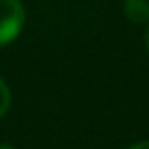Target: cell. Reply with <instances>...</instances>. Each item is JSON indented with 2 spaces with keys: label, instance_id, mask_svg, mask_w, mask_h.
Returning <instances> with one entry per match:
<instances>
[{
  "label": "cell",
  "instance_id": "1",
  "mask_svg": "<svg viewBox=\"0 0 149 149\" xmlns=\"http://www.w3.org/2000/svg\"><path fill=\"white\" fill-rule=\"evenodd\" d=\"M24 26V7L19 0H0V45L13 41Z\"/></svg>",
  "mask_w": 149,
  "mask_h": 149
},
{
  "label": "cell",
  "instance_id": "2",
  "mask_svg": "<svg viewBox=\"0 0 149 149\" xmlns=\"http://www.w3.org/2000/svg\"><path fill=\"white\" fill-rule=\"evenodd\" d=\"M127 19L136 24H149V2L147 0H125L123 4Z\"/></svg>",
  "mask_w": 149,
  "mask_h": 149
},
{
  "label": "cell",
  "instance_id": "3",
  "mask_svg": "<svg viewBox=\"0 0 149 149\" xmlns=\"http://www.w3.org/2000/svg\"><path fill=\"white\" fill-rule=\"evenodd\" d=\"M9 104H11V91H9L7 82L0 78V117L9 110Z\"/></svg>",
  "mask_w": 149,
  "mask_h": 149
},
{
  "label": "cell",
  "instance_id": "4",
  "mask_svg": "<svg viewBox=\"0 0 149 149\" xmlns=\"http://www.w3.org/2000/svg\"><path fill=\"white\" fill-rule=\"evenodd\" d=\"M130 149H149V141H145V143H138V145L130 147Z\"/></svg>",
  "mask_w": 149,
  "mask_h": 149
},
{
  "label": "cell",
  "instance_id": "5",
  "mask_svg": "<svg viewBox=\"0 0 149 149\" xmlns=\"http://www.w3.org/2000/svg\"><path fill=\"white\" fill-rule=\"evenodd\" d=\"M145 45H147V52H149V24H147V30H145Z\"/></svg>",
  "mask_w": 149,
  "mask_h": 149
},
{
  "label": "cell",
  "instance_id": "6",
  "mask_svg": "<svg viewBox=\"0 0 149 149\" xmlns=\"http://www.w3.org/2000/svg\"><path fill=\"white\" fill-rule=\"evenodd\" d=\"M0 149H13V147H9V145H0Z\"/></svg>",
  "mask_w": 149,
  "mask_h": 149
}]
</instances>
